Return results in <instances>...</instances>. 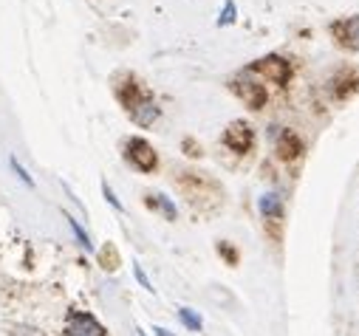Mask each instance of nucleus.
<instances>
[{
    "label": "nucleus",
    "mask_w": 359,
    "mask_h": 336,
    "mask_svg": "<svg viewBox=\"0 0 359 336\" xmlns=\"http://www.w3.org/2000/svg\"><path fill=\"white\" fill-rule=\"evenodd\" d=\"M229 20H235V4H226V9H224V18H221L218 23L224 26V23H229Z\"/></svg>",
    "instance_id": "nucleus-15"
},
{
    "label": "nucleus",
    "mask_w": 359,
    "mask_h": 336,
    "mask_svg": "<svg viewBox=\"0 0 359 336\" xmlns=\"http://www.w3.org/2000/svg\"><path fill=\"white\" fill-rule=\"evenodd\" d=\"M224 141H226V147H232L235 153H246V150L252 147V141H255V133H252V127H249L246 122H232V125L226 127V133H224Z\"/></svg>",
    "instance_id": "nucleus-5"
},
{
    "label": "nucleus",
    "mask_w": 359,
    "mask_h": 336,
    "mask_svg": "<svg viewBox=\"0 0 359 336\" xmlns=\"http://www.w3.org/2000/svg\"><path fill=\"white\" fill-rule=\"evenodd\" d=\"M300 150H303L300 139H297L292 130H283L280 139H278V155H280V158H297Z\"/></svg>",
    "instance_id": "nucleus-8"
},
{
    "label": "nucleus",
    "mask_w": 359,
    "mask_h": 336,
    "mask_svg": "<svg viewBox=\"0 0 359 336\" xmlns=\"http://www.w3.org/2000/svg\"><path fill=\"white\" fill-rule=\"evenodd\" d=\"M133 272H136V280H139V283H142V286H144V288H147V291H153V286H150V280H147V274H144V272H142V269H139V266H136V269H133Z\"/></svg>",
    "instance_id": "nucleus-16"
},
{
    "label": "nucleus",
    "mask_w": 359,
    "mask_h": 336,
    "mask_svg": "<svg viewBox=\"0 0 359 336\" xmlns=\"http://www.w3.org/2000/svg\"><path fill=\"white\" fill-rule=\"evenodd\" d=\"M334 37L339 46L351 48V51H359V18H348V20H337L331 26Z\"/></svg>",
    "instance_id": "nucleus-6"
},
{
    "label": "nucleus",
    "mask_w": 359,
    "mask_h": 336,
    "mask_svg": "<svg viewBox=\"0 0 359 336\" xmlns=\"http://www.w3.org/2000/svg\"><path fill=\"white\" fill-rule=\"evenodd\" d=\"M102 192H105V201H108V204H111V206H116V209H119V212H122V204H119V201H116V195H114V190H111V187H108V184H102Z\"/></svg>",
    "instance_id": "nucleus-14"
},
{
    "label": "nucleus",
    "mask_w": 359,
    "mask_h": 336,
    "mask_svg": "<svg viewBox=\"0 0 359 336\" xmlns=\"http://www.w3.org/2000/svg\"><path fill=\"white\" fill-rule=\"evenodd\" d=\"M130 119L136 122V125H142V127H147V125H153L156 119H158V105L153 102V99H142V102H136L133 108H130Z\"/></svg>",
    "instance_id": "nucleus-7"
},
{
    "label": "nucleus",
    "mask_w": 359,
    "mask_h": 336,
    "mask_svg": "<svg viewBox=\"0 0 359 336\" xmlns=\"http://www.w3.org/2000/svg\"><path fill=\"white\" fill-rule=\"evenodd\" d=\"M65 220H68V226H71V232H74V237H76V243L85 248V251H94V243H91V237H88V232L76 223V218H71V215H62Z\"/></svg>",
    "instance_id": "nucleus-10"
},
{
    "label": "nucleus",
    "mask_w": 359,
    "mask_h": 336,
    "mask_svg": "<svg viewBox=\"0 0 359 336\" xmlns=\"http://www.w3.org/2000/svg\"><path fill=\"white\" fill-rule=\"evenodd\" d=\"M249 71H252V74H263L266 79L280 82V85H283V82L289 79V74H292V65H289V59H283V57L272 54V57H263L260 62L249 65Z\"/></svg>",
    "instance_id": "nucleus-3"
},
{
    "label": "nucleus",
    "mask_w": 359,
    "mask_h": 336,
    "mask_svg": "<svg viewBox=\"0 0 359 336\" xmlns=\"http://www.w3.org/2000/svg\"><path fill=\"white\" fill-rule=\"evenodd\" d=\"M65 336H105V328H102V322L94 314L68 311V316H65Z\"/></svg>",
    "instance_id": "nucleus-1"
},
{
    "label": "nucleus",
    "mask_w": 359,
    "mask_h": 336,
    "mask_svg": "<svg viewBox=\"0 0 359 336\" xmlns=\"http://www.w3.org/2000/svg\"><path fill=\"white\" fill-rule=\"evenodd\" d=\"M150 206H158V209L167 215V220H175V218H178V212H175V206H172V201H170L167 195H156V198H150Z\"/></svg>",
    "instance_id": "nucleus-12"
},
{
    "label": "nucleus",
    "mask_w": 359,
    "mask_h": 336,
    "mask_svg": "<svg viewBox=\"0 0 359 336\" xmlns=\"http://www.w3.org/2000/svg\"><path fill=\"white\" fill-rule=\"evenodd\" d=\"M153 330H156V336H172L167 328H153Z\"/></svg>",
    "instance_id": "nucleus-17"
},
{
    "label": "nucleus",
    "mask_w": 359,
    "mask_h": 336,
    "mask_svg": "<svg viewBox=\"0 0 359 336\" xmlns=\"http://www.w3.org/2000/svg\"><path fill=\"white\" fill-rule=\"evenodd\" d=\"M128 161L136 167V170H142V173H153L156 164H158V155H156V150L144 139H130L128 141Z\"/></svg>",
    "instance_id": "nucleus-2"
},
{
    "label": "nucleus",
    "mask_w": 359,
    "mask_h": 336,
    "mask_svg": "<svg viewBox=\"0 0 359 336\" xmlns=\"http://www.w3.org/2000/svg\"><path fill=\"white\" fill-rule=\"evenodd\" d=\"M257 209L266 215V218H278L280 209H283V198L278 192H266L260 201H257Z\"/></svg>",
    "instance_id": "nucleus-9"
},
{
    "label": "nucleus",
    "mask_w": 359,
    "mask_h": 336,
    "mask_svg": "<svg viewBox=\"0 0 359 336\" xmlns=\"http://www.w3.org/2000/svg\"><path fill=\"white\" fill-rule=\"evenodd\" d=\"M178 319H182L190 330H201V325H204V322H201V316H198L193 308H178Z\"/></svg>",
    "instance_id": "nucleus-11"
},
{
    "label": "nucleus",
    "mask_w": 359,
    "mask_h": 336,
    "mask_svg": "<svg viewBox=\"0 0 359 336\" xmlns=\"http://www.w3.org/2000/svg\"><path fill=\"white\" fill-rule=\"evenodd\" d=\"M235 91H238V97H241L252 111H260V108L266 105V88L260 85V82H255V79L238 76V79H235Z\"/></svg>",
    "instance_id": "nucleus-4"
},
{
    "label": "nucleus",
    "mask_w": 359,
    "mask_h": 336,
    "mask_svg": "<svg viewBox=\"0 0 359 336\" xmlns=\"http://www.w3.org/2000/svg\"><path fill=\"white\" fill-rule=\"evenodd\" d=\"M9 167H12V173H15V176H18V178H20V181L29 187V190H34V178L26 173V167H23V164H20L15 155H9Z\"/></svg>",
    "instance_id": "nucleus-13"
}]
</instances>
